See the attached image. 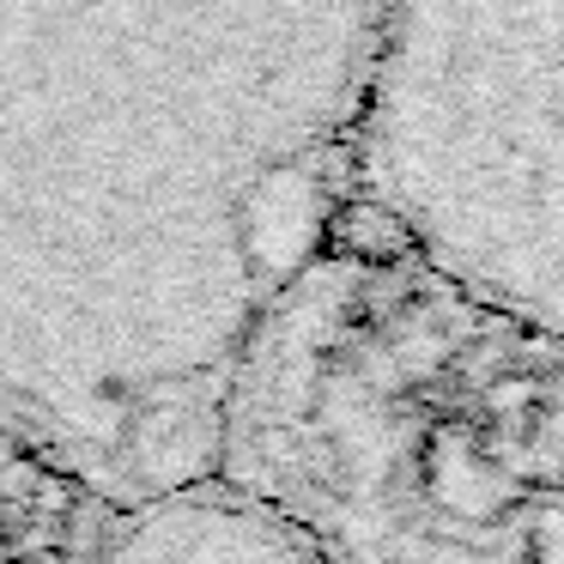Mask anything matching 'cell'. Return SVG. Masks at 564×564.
<instances>
[{"label":"cell","mask_w":564,"mask_h":564,"mask_svg":"<svg viewBox=\"0 0 564 564\" xmlns=\"http://www.w3.org/2000/svg\"><path fill=\"white\" fill-rule=\"evenodd\" d=\"M261 346L273 503L328 564H564V340L389 243L316 261Z\"/></svg>","instance_id":"obj_1"},{"label":"cell","mask_w":564,"mask_h":564,"mask_svg":"<svg viewBox=\"0 0 564 564\" xmlns=\"http://www.w3.org/2000/svg\"><path fill=\"white\" fill-rule=\"evenodd\" d=\"M352 171L413 268L564 340V0H382Z\"/></svg>","instance_id":"obj_2"}]
</instances>
